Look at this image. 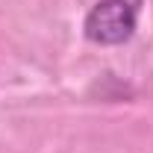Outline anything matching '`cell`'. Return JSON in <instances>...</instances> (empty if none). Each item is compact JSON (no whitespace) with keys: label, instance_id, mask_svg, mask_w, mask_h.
<instances>
[{"label":"cell","instance_id":"1","mask_svg":"<svg viewBox=\"0 0 153 153\" xmlns=\"http://www.w3.org/2000/svg\"><path fill=\"white\" fill-rule=\"evenodd\" d=\"M144 0H97L82 21V33L88 41L115 47L130 41L138 27V12Z\"/></svg>","mask_w":153,"mask_h":153}]
</instances>
